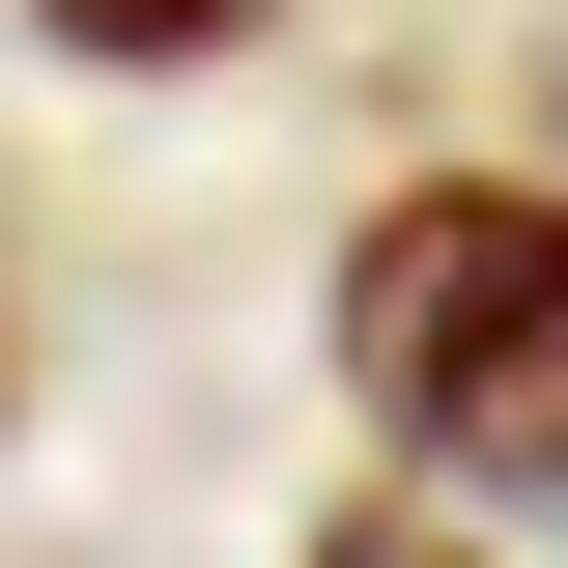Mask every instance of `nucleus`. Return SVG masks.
I'll use <instances>...</instances> for the list:
<instances>
[{
	"mask_svg": "<svg viewBox=\"0 0 568 568\" xmlns=\"http://www.w3.org/2000/svg\"><path fill=\"white\" fill-rule=\"evenodd\" d=\"M313 342H342L369 455H426L484 511H568V200L540 171H398L313 256Z\"/></svg>",
	"mask_w": 568,
	"mask_h": 568,
	"instance_id": "obj_1",
	"label": "nucleus"
},
{
	"mask_svg": "<svg viewBox=\"0 0 568 568\" xmlns=\"http://www.w3.org/2000/svg\"><path fill=\"white\" fill-rule=\"evenodd\" d=\"M29 29H58L85 85H200V58H284L313 0H29Z\"/></svg>",
	"mask_w": 568,
	"mask_h": 568,
	"instance_id": "obj_2",
	"label": "nucleus"
},
{
	"mask_svg": "<svg viewBox=\"0 0 568 568\" xmlns=\"http://www.w3.org/2000/svg\"><path fill=\"white\" fill-rule=\"evenodd\" d=\"M284 568H484V484H426V455H398V484H313Z\"/></svg>",
	"mask_w": 568,
	"mask_h": 568,
	"instance_id": "obj_3",
	"label": "nucleus"
}]
</instances>
